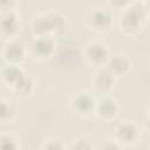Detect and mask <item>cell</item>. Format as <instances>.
Segmentation results:
<instances>
[{
    "mask_svg": "<svg viewBox=\"0 0 150 150\" xmlns=\"http://www.w3.org/2000/svg\"><path fill=\"white\" fill-rule=\"evenodd\" d=\"M83 21L90 30L98 34H105L114 26V14L107 6L94 5L86 11Z\"/></svg>",
    "mask_w": 150,
    "mask_h": 150,
    "instance_id": "7a4b0ae2",
    "label": "cell"
},
{
    "mask_svg": "<svg viewBox=\"0 0 150 150\" xmlns=\"http://www.w3.org/2000/svg\"><path fill=\"white\" fill-rule=\"evenodd\" d=\"M35 90V81L32 76L26 74L23 79L12 89V91L21 98H28Z\"/></svg>",
    "mask_w": 150,
    "mask_h": 150,
    "instance_id": "9a60e30c",
    "label": "cell"
},
{
    "mask_svg": "<svg viewBox=\"0 0 150 150\" xmlns=\"http://www.w3.org/2000/svg\"><path fill=\"white\" fill-rule=\"evenodd\" d=\"M149 18V6L148 2L135 0L128 8L122 11L118 20L117 27L118 30L128 38L138 35Z\"/></svg>",
    "mask_w": 150,
    "mask_h": 150,
    "instance_id": "6da1fadb",
    "label": "cell"
},
{
    "mask_svg": "<svg viewBox=\"0 0 150 150\" xmlns=\"http://www.w3.org/2000/svg\"><path fill=\"white\" fill-rule=\"evenodd\" d=\"M66 148H68V145L66 144V141L60 136H49L46 139H43L42 143L40 144V149H47V150H60Z\"/></svg>",
    "mask_w": 150,
    "mask_h": 150,
    "instance_id": "e0dca14e",
    "label": "cell"
},
{
    "mask_svg": "<svg viewBox=\"0 0 150 150\" xmlns=\"http://www.w3.org/2000/svg\"><path fill=\"white\" fill-rule=\"evenodd\" d=\"M110 55L109 46L101 40H90L82 48L83 61L93 68L104 67Z\"/></svg>",
    "mask_w": 150,
    "mask_h": 150,
    "instance_id": "277c9868",
    "label": "cell"
},
{
    "mask_svg": "<svg viewBox=\"0 0 150 150\" xmlns=\"http://www.w3.org/2000/svg\"><path fill=\"white\" fill-rule=\"evenodd\" d=\"M27 73L21 67V64H9L6 63L0 69V81L11 90L23 79Z\"/></svg>",
    "mask_w": 150,
    "mask_h": 150,
    "instance_id": "7c38bea8",
    "label": "cell"
},
{
    "mask_svg": "<svg viewBox=\"0 0 150 150\" xmlns=\"http://www.w3.org/2000/svg\"><path fill=\"white\" fill-rule=\"evenodd\" d=\"M19 0H0V13L15 11Z\"/></svg>",
    "mask_w": 150,
    "mask_h": 150,
    "instance_id": "ffe728a7",
    "label": "cell"
},
{
    "mask_svg": "<svg viewBox=\"0 0 150 150\" xmlns=\"http://www.w3.org/2000/svg\"><path fill=\"white\" fill-rule=\"evenodd\" d=\"M20 16L15 11L0 13V39L8 40L20 35Z\"/></svg>",
    "mask_w": 150,
    "mask_h": 150,
    "instance_id": "30bf717a",
    "label": "cell"
},
{
    "mask_svg": "<svg viewBox=\"0 0 150 150\" xmlns=\"http://www.w3.org/2000/svg\"><path fill=\"white\" fill-rule=\"evenodd\" d=\"M135 0H105L107 7L111 11H118L122 12L125 8H128Z\"/></svg>",
    "mask_w": 150,
    "mask_h": 150,
    "instance_id": "ac0fdd59",
    "label": "cell"
},
{
    "mask_svg": "<svg viewBox=\"0 0 150 150\" xmlns=\"http://www.w3.org/2000/svg\"><path fill=\"white\" fill-rule=\"evenodd\" d=\"M70 149H76V150H88V149H94L95 145L87 138L84 137H79L73 141V143L68 146Z\"/></svg>",
    "mask_w": 150,
    "mask_h": 150,
    "instance_id": "d6986e66",
    "label": "cell"
},
{
    "mask_svg": "<svg viewBox=\"0 0 150 150\" xmlns=\"http://www.w3.org/2000/svg\"><path fill=\"white\" fill-rule=\"evenodd\" d=\"M20 148L19 137L11 131L0 132V150H16Z\"/></svg>",
    "mask_w": 150,
    "mask_h": 150,
    "instance_id": "2e32d148",
    "label": "cell"
},
{
    "mask_svg": "<svg viewBox=\"0 0 150 150\" xmlns=\"http://www.w3.org/2000/svg\"><path fill=\"white\" fill-rule=\"evenodd\" d=\"M56 53V39L41 35L34 36L27 42V54L36 62L49 61Z\"/></svg>",
    "mask_w": 150,
    "mask_h": 150,
    "instance_id": "3957f363",
    "label": "cell"
},
{
    "mask_svg": "<svg viewBox=\"0 0 150 150\" xmlns=\"http://www.w3.org/2000/svg\"><path fill=\"white\" fill-rule=\"evenodd\" d=\"M142 128L135 122L124 120L121 121L114 129L112 138L117 142L121 148L132 146L141 141Z\"/></svg>",
    "mask_w": 150,
    "mask_h": 150,
    "instance_id": "8992f818",
    "label": "cell"
},
{
    "mask_svg": "<svg viewBox=\"0 0 150 150\" xmlns=\"http://www.w3.org/2000/svg\"><path fill=\"white\" fill-rule=\"evenodd\" d=\"M18 116V105L14 101L1 97L0 98V124H9Z\"/></svg>",
    "mask_w": 150,
    "mask_h": 150,
    "instance_id": "5bb4252c",
    "label": "cell"
},
{
    "mask_svg": "<svg viewBox=\"0 0 150 150\" xmlns=\"http://www.w3.org/2000/svg\"><path fill=\"white\" fill-rule=\"evenodd\" d=\"M97 149H121V146L117 144V142L111 137V138H107L104 139L100 145L96 146Z\"/></svg>",
    "mask_w": 150,
    "mask_h": 150,
    "instance_id": "44dd1931",
    "label": "cell"
},
{
    "mask_svg": "<svg viewBox=\"0 0 150 150\" xmlns=\"http://www.w3.org/2000/svg\"><path fill=\"white\" fill-rule=\"evenodd\" d=\"M46 14L48 16L50 36H53L54 39L63 36L66 34V32L68 30L67 18L61 12H59L56 9H47Z\"/></svg>",
    "mask_w": 150,
    "mask_h": 150,
    "instance_id": "4fadbf2b",
    "label": "cell"
},
{
    "mask_svg": "<svg viewBox=\"0 0 150 150\" xmlns=\"http://www.w3.org/2000/svg\"><path fill=\"white\" fill-rule=\"evenodd\" d=\"M117 79L105 68H95V71L91 74L90 84L94 93L100 95H108L115 88Z\"/></svg>",
    "mask_w": 150,
    "mask_h": 150,
    "instance_id": "9c48e42d",
    "label": "cell"
},
{
    "mask_svg": "<svg viewBox=\"0 0 150 150\" xmlns=\"http://www.w3.org/2000/svg\"><path fill=\"white\" fill-rule=\"evenodd\" d=\"M120 110H121L120 103L115 97L109 95H102L96 101L94 115L100 121L109 123V122H114L118 117Z\"/></svg>",
    "mask_w": 150,
    "mask_h": 150,
    "instance_id": "ba28073f",
    "label": "cell"
},
{
    "mask_svg": "<svg viewBox=\"0 0 150 150\" xmlns=\"http://www.w3.org/2000/svg\"><path fill=\"white\" fill-rule=\"evenodd\" d=\"M138 1H143V2H148L149 0H138Z\"/></svg>",
    "mask_w": 150,
    "mask_h": 150,
    "instance_id": "7402d4cb",
    "label": "cell"
},
{
    "mask_svg": "<svg viewBox=\"0 0 150 150\" xmlns=\"http://www.w3.org/2000/svg\"><path fill=\"white\" fill-rule=\"evenodd\" d=\"M96 96L88 90H79L74 93L68 102L70 111L80 118H89L94 115L96 105Z\"/></svg>",
    "mask_w": 150,
    "mask_h": 150,
    "instance_id": "5b68a950",
    "label": "cell"
},
{
    "mask_svg": "<svg viewBox=\"0 0 150 150\" xmlns=\"http://www.w3.org/2000/svg\"><path fill=\"white\" fill-rule=\"evenodd\" d=\"M117 80L128 76L132 70V60L125 54L110 55L104 66Z\"/></svg>",
    "mask_w": 150,
    "mask_h": 150,
    "instance_id": "8fae6325",
    "label": "cell"
},
{
    "mask_svg": "<svg viewBox=\"0 0 150 150\" xmlns=\"http://www.w3.org/2000/svg\"><path fill=\"white\" fill-rule=\"evenodd\" d=\"M1 56L5 63L22 64L28 56L27 42L20 35L6 40L1 49Z\"/></svg>",
    "mask_w": 150,
    "mask_h": 150,
    "instance_id": "52a82bcc",
    "label": "cell"
}]
</instances>
